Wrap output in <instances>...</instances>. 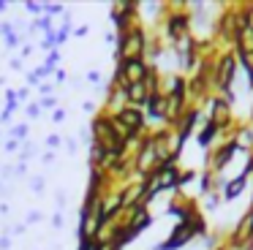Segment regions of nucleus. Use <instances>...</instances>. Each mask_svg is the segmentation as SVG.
I'll return each instance as SVG.
<instances>
[{
  "mask_svg": "<svg viewBox=\"0 0 253 250\" xmlns=\"http://www.w3.org/2000/svg\"><path fill=\"white\" fill-rule=\"evenodd\" d=\"M191 36V14L182 8V3H174V8L166 11V38L171 43H180Z\"/></svg>",
  "mask_w": 253,
  "mask_h": 250,
  "instance_id": "1",
  "label": "nucleus"
},
{
  "mask_svg": "<svg viewBox=\"0 0 253 250\" xmlns=\"http://www.w3.org/2000/svg\"><path fill=\"white\" fill-rule=\"evenodd\" d=\"M117 43H120L117 46V60L139 57V54L144 57V52H147V30H144V25H133L126 36L117 38Z\"/></svg>",
  "mask_w": 253,
  "mask_h": 250,
  "instance_id": "2",
  "label": "nucleus"
},
{
  "mask_svg": "<svg viewBox=\"0 0 253 250\" xmlns=\"http://www.w3.org/2000/svg\"><path fill=\"white\" fill-rule=\"evenodd\" d=\"M112 117L128 130V133H142L144 123H147V114L142 112V106H123L117 112H112Z\"/></svg>",
  "mask_w": 253,
  "mask_h": 250,
  "instance_id": "3",
  "label": "nucleus"
},
{
  "mask_svg": "<svg viewBox=\"0 0 253 250\" xmlns=\"http://www.w3.org/2000/svg\"><path fill=\"white\" fill-rule=\"evenodd\" d=\"M237 150H240V139H237V136L226 139L223 147H220V150H215V155L207 158V168H210V171H220V168H223L229 161H234V152Z\"/></svg>",
  "mask_w": 253,
  "mask_h": 250,
  "instance_id": "4",
  "label": "nucleus"
},
{
  "mask_svg": "<svg viewBox=\"0 0 253 250\" xmlns=\"http://www.w3.org/2000/svg\"><path fill=\"white\" fill-rule=\"evenodd\" d=\"M123 90H126L128 106H147L150 92H147V87H144V82H133V84H126Z\"/></svg>",
  "mask_w": 253,
  "mask_h": 250,
  "instance_id": "5",
  "label": "nucleus"
},
{
  "mask_svg": "<svg viewBox=\"0 0 253 250\" xmlns=\"http://www.w3.org/2000/svg\"><path fill=\"white\" fill-rule=\"evenodd\" d=\"M147 117L150 120H161V123H166V92H155V95H150L147 101Z\"/></svg>",
  "mask_w": 253,
  "mask_h": 250,
  "instance_id": "6",
  "label": "nucleus"
},
{
  "mask_svg": "<svg viewBox=\"0 0 253 250\" xmlns=\"http://www.w3.org/2000/svg\"><path fill=\"white\" fill-rule=\"evenodd\" d=\"M245 188H248V177H245V174H237V177L231 179V182H226V185H223V201H234Z\"/></svg>",
  "mask_w": 253,
  "mask_h": 250,
  "instance_id": "7",
  "label": "nucleus"
},
{
  "mask_svg": "<svg viewBox=\"0 0 253 250\" xmlns=\"http://www.w3.org/2000/svg\"><path fill=\"white\" fill-rule=\"evenodd\" d=\"M218 133H220L218 123H212V120H207V123H204V128L199 130V136H196L199 147H204V150H207V147L215 141V136H218Z\"/></svg>",
  "mask_w": 253,
  "mask_h": 250,
  "instance_id": "8",
  "label": "nucleus"
},
{
  "mask_svg": "<svg viewBox=\"0 0 253 250\" xmlns=\"http://www.w3.org/2000/svg\"><path fill=\"white\" fill-rule=\"evenodd\" d=\"M193 179H196V171H193V168H185V171H180V179H177V190L185 188V185H191Z\"/></svg>",
  "mask_w": 253,
  "mask_h": 250,
  "instance_id": "9",
  "label": "nucleus"
},
{
  "mask_svg": "<svg viewBox=\"0 0 253 250\" xmlns=\"http://www.w3.org/2000/svg\"><path fill=\"white\" fill-rule=\"evenodd\" d=\"M204 207H207V209H215V207H218V196H210V199L204 201Z\"/></svg>",
  "mask_w": 253,
  "mask_h": 250,
  "instance_id": "10",
  "label": "nucleus"
},
{
  "mask_svg": "<svg viewBox=\"0 0 253 250\" xmlns=\"http://www.w3.org/2000/svg\"><path fill=\"white\" fill-rule=\"evenodd\" d=\"M14 136H17V139H25V136H28V128H25V125H17V130H14Z\"/></svg>",
  "mask_w": 253,
  "mask_h": 250,
  "instance_id": "11",
  "label": "nucleus"
},
{
  "mask_svg": "<svg viewBox=\"0 0 253 250\" xmlns=\"http://www.w3.org/2000/svg\"><path fill=\"white\" fill-rule=\"evenodd\" d=\"M28 114H30V117H39V114H41V106H39V103H33V106H28Z\"/></svg>",
  "mask_w": 253,
  "mask_h": 250,
  "instance_id": "12",
  "label": "nucleus"
},
{
  "mask_svg": "<svg viewBox=\"0 0 253 250\" xmlns=\"http://www.w3.org/2000/svg\"><path fill=\"white\" fill-rule=\"evenodd\" d=\"M52 120H55V123H63V120H66V112H63V109H57V112L52 114Z\"/></svg>",
  "mask_w": 253,
  "mask_h": 250,
  "instance_id": "13",
  "label": "nucleus"
},
{
  "mask_svg": "<svg viewBox=\"0 0 253 250\" xmlns=\"http://www.w3.org/2000/svg\"><path fill=\"white\" fill-rule=\"evenodd\" d=\"M49 147H60V139H57V136H49Z\"/></svg>",
  "mask_w": 253,
  "mask_h": 250,
  "instance_id": "14",
  "label": "nucleus"
},
{
  "mask_svg": "<svg viewBox=\"0 0 253 250\" xmlns=\"http://www.w3.org/2000/svg\"><path fill=\"white\" fill-rule=\"evenodd\" d=\"M52 223H55V226H57V228H60V226H63V215H60V212H57V215H55V220H52Z\"/></svg>",
  "mask_w": 253,
  "mask_h": 250,
  "instance_id": "15",
  "label": "nucleus"
}]
</instances>
